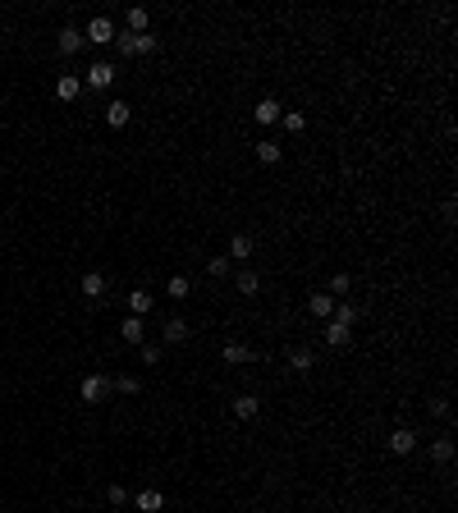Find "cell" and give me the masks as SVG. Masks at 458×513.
Masks as SVG:
<instances>
[{
    "label": "cell",
    "mask_w": 458,
    "mask_h": 513,
    "mask_svg": "<svg viewBox=\"0 0 458 513\" xmlns=\"http://www.w3.org/2000/svg\"><path fill=\"white\" fill-rule=\"evenodd\" d=\"M207 270H211V279H229V275H234V261H229V257H211Z\"/></svg>",
    "instance_id": "f1b7e54d"
},
{
    "label": "cell",
    "mask_w": 458,
    "mask_h": 513,
    "mask_svg": "<svg viewBox=\"0 0 458 513\" xmlns=\"http://www.w3.org/2000/svg\"><path fill=\"white\" fill-rule=\"evenodd\" d=\"M257 413H261V399H257V394H239V399H234V417H239V422H252Z\"/></svg>",
    "instance_id": "2e32d148"
},
{
    "label": "cell",
    "mask_w": 458,
    "mask_h": 513,
    "mask_svg": "<svg viewBox=\"0 0 458 513\" xmlns=\"http://www.w3.org/2000/svg\"><path fill=\"white\" fill-rule=\"evenodd\" d=\"M55 96H60L64 105L78 101V96H83V79H78V74H60V79H55Z\"/></svg>",
    "instance_id": "9c48e42d"
},
{
    "label": "cell",
    "mask_w": 458,
    "mask_h": 513,
    "mask_svg": "<svg viewBox=\"0 0 458 513\" xmlns=\"http://www.w3.org/2000/svg\"><path fill=\"white\" fill-rule=\"evenodd\" d=\"M138 348H142V362H147V367H156V362H161V353H165L161 344H138Z\"/></svg>",
    "instance_id": "4dcf8cb0"
},
{
    "label": "cell",
    "mask_w": 458,
    "mask_h": 513,
    "mask_svg": "<svg viewBox=\"0 0 458 513\" xmlns=\"http://www.w3.org/2000/svg\"><path fill=\"white\" fill-rule=\"evenodd\" d=\"M431 413H435L440 422H450V403H445V399H435V403H431Z\"/></svg>",
    "instance_id": "d6a6232c"
},
{
    "label": "cell",
    "mask_w": 458,
    "mask_h": 513,
    "mask_svg": "<svg viewBox=\"0 0 458 513\" xmlns=\"http://www.w3.org/2000/svg\"><path fill=\"white\" fill-rule=\"evenodd\" d=\"M120 340L133 344V348L147 344V321H142V316H124V321H120Z\"/></svg>",
    "instance_id": "8992f818"
},
{
    "label": "cell",
    "mask_w": 458,
    "mask_h": 513,
    "mask_svg": "<svg viewBox=\"0 0 458 513\" xmlns=\"http://www.w3.org/2000/svg\"><path fill=\"white\" fill-rule=\"evenodd\" d=\"M280 124H285V133H303L307 129V115L303 110H285V115H280Z\"/></svg>",
    "instance_id": "4316f807"
},
{
    "label": "cell",
    "mask_w": 458,
    "mask_h": 513,
    "mask_svg": "<svg viewBox=\"0 0 458 513\" xmlns=\"http://www.w3.org/2000/svg\"><path fill=\"white\" fill-rule=\"evenodd\" d=\"M105 500L120 509V505H129V490H124V486H110V490H105Z\"/></svg>",
    "instance_id": "1f68e13d"
},
{
    "label": "cell",
    "mask_w": 458,
    "mask_h": 513,
    "mask_svg": "<svg viewBox=\"0 0 458 513\" xmlns=\"http://www.w3.org/2000/svg\"><path fill=\"white\" fill-rule=\"evenodd\" d=\"M78 394H83V403H101L105 394H110V381H105L101 371H92V376H83V385H78Z\"/></svg>",
    "instance_id": "277c9868"
},
{
    "label": "cell",
    "mask_w": 458,
    "mask_h": 513,
    "mask_svg": "<svg viewBox=\"0 0 458 513\" xmlns=\"http://www.w3.org/2000/svg\"><path fill=\"white\" fill-rule=\"evenodd\" d=\"M129 120H133V105L129 101H120V96H115V101H105V124H110V129H124Z\"/></svg>",
    "instance_id": "30bf717a"
},
{
    "label": "cell",
    "mask_w": 458,
    "mask_h": 513,
    "mask_svg": "<svg viewBox=\"0 0 458 513\" xmlns=\"http://www.w3.org/2000/svg\"><path fill=\"white\" fill-rule=\"evenodd\" d=\"M280 156H285V147H280L275 138H261L257 142V161H261V166H280Z\"/></svg>",
    "instance_id": "d6986e66"
},
{
    "label": "cell",
    "mask_w": 458,
    "mask_h": 513,
    "mask_svg": "<svg viewBox=\"0 0 458 513\" xmlns=\"http://www.w3.org/2000/svg\"><path fill=\"white\" fill-rule=\"evenodd\" d=\"M348 289H353V275H344V270H339V275H330L326 294H330V298H335V303H339V298H348Z\"/></svg>",
    "instance_id": "cb8c5ba5"
},
{
    "label": "cell",
    "mask_w": 458,
    "mask_h": 513,
    "mask_svg": "<svg viewBox=\"0 0 458 513\" xmlns=\"http://www.w3.org/2000/svg\"><path fill=\"white\" fill-rule=\"evenodd\" d=\"M165 294L174 298V303H183V298L193 294V284H188V275H170V284H165Z\"/></svg>",
    "instance_id": "484cf974"
},
{
    "label": "cell",
    "mask_w": 458,
    "mask_h": 513,
    "mask_svg": "<svg viewBox=\"0 0 458 513\" xmlns=\"http://www.w3.org/2000/svg\"><path fill=\"white\" fill-rule=\"evenodd\" d=\"M220 357H225L229 367H248V362H257L252 344H225V348H220Z\"/></svg>",
    "instance_id": "5bb4252c"
},
{
    "label": "cell",
    "mask_w": 458,
    "mask_h": 513,
    "mask_svg": "<svg viewBox=\"0 0 458 513\" xmlns=\"http://www.w3.org/2000/svg\"><path fill=\"white\" fill-rule=\"evenodd\" d=\"M234 289H239V294H257V289H261V275H257V270H248V266H243L239 270V275H234Z\"/></svg>",
    "instance_id": "7402d4cb"
},
{
    "label": "cell",
    "mask_w": 458,
    "mask_h": 513,
    "mask_svg": "<svg viewBox=\"0 0 458 513\" xmlns=\"http://www.w3.org/2000/svg\"><path fill=\"white\" fill-rule=\"evenodd\" d=\"M55 46H60V55H64V60H69V55H78V51H83V28H69V23H64L60 28V37H55Z\"/></svg>",
    "instance_id": "52a82bcc"
},
{
    "label": "cell",
    "mask_w": 458,
    "mask_h": 513,
    "mask_svg": "<svg viewBox=\"0 0 458 513\" xmlns=\"http://www.w3.org/2000/svg\"><path fill=\"white\" fill-rule=\"evenodd\" d=\"M133 513H138V509H133Z\"/></svg>",
    "instance_id": "836d02e7"
},
{
    "label": "cell",
    "mask_w": 458,
    "mask_h": 513,
    "mask_svg": "<svg viewBox=\"0 0 458 513\" xmlns=\"http://www.w3.org/2000/svg\"><path fill=\"white\" fill-rule=\"evenodd\" d=\"M124 23H129V28H124V33H151V14H147V9H142V5H133V9H124Z\"/></svg>",
    "instance_id": "9a60e30c"
},
{
    "label": "cell",
    "mask_w": 458,
    "mask_h": 513,
    "mask_svg": "<svg viewBox=\"0 0 458 513\" xmlns=\"http://www.w3.org/2000/svg\"><path fill=\"white\" fill-rule=\"evenodd\" d=\"M78 289H83V298H92V303H105V275L101 270H87Z\"/></svg>",
    "instance_id": "8fae6325"
},
{
    "label": "cell",
    "mask_w": 458,
    "mask_h": 513,
    "mask_svg": "<svg viewBox=\"0 0 458 513\" xmlns=\"http://www.w3.org/2000/svg\"><path fill=\"white\" fill-rule=\"evenodd\" d=\"M124 303H129V316H142V321H147V312H151V294L147 289H133Z\"/></svg>",
    "instance_id": "ac0fdd59"
},
{
    "label": "cell",
    "mask_w": 458,
    "mask_h": 513,
    "mask_svg": "<svg viewBox=\"0 0 458 513\" xmlns=\"http://www.w3.org/2000/svg\"><path fill=\"white\" fill-rule=\"evenodd\" d=\"M110 390H120V394H138L142 385H138V376H129V371H124V376H115V381H110Z\"/></svg>",
    "instance_id": "f546056e"
},
{
    "label": "cell",
    "mask_w": 458,
    "mask_h": 513,
    "mask_svg": "<svg viewBox=\"0 0 458 513\" xmlns=\"http://www.w3.org/2000/svg\"><path fill=\"white\" fill-rule=\"evenodd\" d=\"M115 37H120L115 18H105V14L87 18V28H83V42H87V46H115Z\"/></svg>",
    "instance_id": "7a4b0ae2"
},
{
    "label": "cell",
    "mask_w": 458,
    "mask_h": 513,
    "mask_svg": "<svg viewBox=\"0 0 458 513\" xmlns=\"http://www.w3.org/2000/svg\"><path fill=\"white\" fill-rule=\"evenodd\" d=\"M183 340H188V321H183V316H170V321H165V330H161V348L165 344H183Z\"/></svg>",
    "instance_id": "4fadbf2b"
},
{
    "label": "cell",
    "mask_w": 458,
    "mask_h": 513,
    "mask_svg": "<svg viewBox=\"0 0 458 513\" xmlns=\"http://www.w3.org/2000/svg\"><path fill=\"white\" fill-rule=\"evenodd\" d=\"M115 64L110 60H96V64H87L83 69V87H92V92H105V87H115Z\"/></svg>",
    "instance_id": "3957f363"
},
{
    "label": "cell",
    "mask_w": 458,
    "mask_h": 513,
    "mask_svg": "<svg viewBox=\"0 0 458 513\" xmlns=\"http://www.w3.org/2000/svg\"><path fill=\"white\" fill-rule=\"evenodd\" d=\"M307 312L316 316V321H330V312H335V298H330V294H311V298H307Z\"/></svg>",
    "instance_id": "ffe728a7"
},
{
    "label": "cell",
    "mask_w": 458,
    "mask_h": 513,
    "mask_svg": "<svg viewBox=\"0 0 458 513\" xmlns=\"http://www.w3.org/2000/svg\"><path fill=\"white\" fill-rule=\"evenodd\" d=\"M417 449V431H408V427H399V431H389V454H413Z\"/></svg>",
    "instance_id": "7c38bea8"
},
{
    "label": "cell",
    "mask_w": 458,
    "mask_h": 513,
    "mask_svg": "<svg viewBox=\"0 0 458 513\" xmlns=\"http://www.w3.org/2000/svg\"><path fill=\"white\" fill-rule=\"evenodd\" d=\"M431 459H435V463H450V459H454V440H450V435L431 440Z\"/></svg>",
    "instance_id": "83f0119b"
},
{
    "label": "cell",
    "mask_w": 458,
    "mask_h": 513,
    "mask_svg": "<svg viewBox=\"0 0 458 513\" xmlns=\"http://www.w3.org/2000/svg\"><path fill=\"white\" fill-rule=\"evenodd\" d=\"M252 257V238L248 234H234L229 238V261H248Z\"/></svg>",
    "instance_id": "d4e9b609"
},
{
    "label": "cell",
    "mask_w": 458,
    "mask_h": 513,
    "mask_svg": "<svg viewBox=\"0 0 458 513\" xmlns=\"http://www.w3.org/2000/svg\"><path fill=\"white\" fill-rule=\"evenodd\" d=\"M348 340H353V330H348V325H339L335 316H330V321H326V344L330 348H348Z\"/></svg>",
    "instance_id": "e0dca14e"
},
{
    "label": "cell",
    "mask_w": 458,
    "mask_h": 513,
    "mask_svg": "<svg viewBox=\"0 0 458 513\" xmlns=\"http://www.w3.org/2000/svg\"><path fill=\"white\" fill-rule=\"evenodd\" d=\"M330 316H335L339 325H348V330H353V325H357V303H348V298H339V303H335V312H330Z\"/></svg>",
    "instance_id": "603a6c76"
},
{
    "label": "cell",
    "mask_w": 458,
    "mask_h": 513,
    "mask_svg": "<svg viewBox=\"0 0 458 513\" xmlns=\"http://www.w3.org/2000/svg\"><path fill=\"white\" fill-rule=\"evenodd\" d=\"M156 46H161V37H151V33H120V37H115V51H120L124 55V60H138V55H151L156 51Z\"/></svg>",
    "instance_id": "6da1fadb"
},
{
    "label": "cell",
    "mask_w": 458,
    "mask_h": 513,
    "mask_svg": "<svg viewBox=\"0 0 458 513\" xmlns=\"http://www.w3.org/2000/svg\"><path fill=\"white\" fill-rule=\"evenodd\" d=\"M280 115H285V105H280L275 96H261V101L252 105V120L257 124H280Z\"/></svg>",
    "instance_id": "ba28073f"
},
{
    "label": "cell",
    "mask_w": 458,
    "mask_h": 513,
    "mask_svg": "<svg viewBox=\"0 0 458 513\" xmlns=\"http://www.w3.org/2000/svg\"><path fill=\"white\" fill-rule=\"evenodd\" d=\"M165 505V495H161V490H138V500H133V509H138V513H156V509H161Z\"/></svg>",
    "instance_id": "44dd1931"
},
{
    "label": "cell",
    "mask_w": 458,
    "mask_h": 513,
    "mask_svg": "<svg viewBox=\"0 0 458 513\" xmlns=\"http://www.w3.org/2000/svg\"><path fill=\"white\" fill-rule=\"evenodd\" d=\"M285 367H289V371H294V376H307L311 367H316V348H303V344H298V348H289Z\"/></svg>",
    "instance_id": "5b68a950"
}]
</instances>
